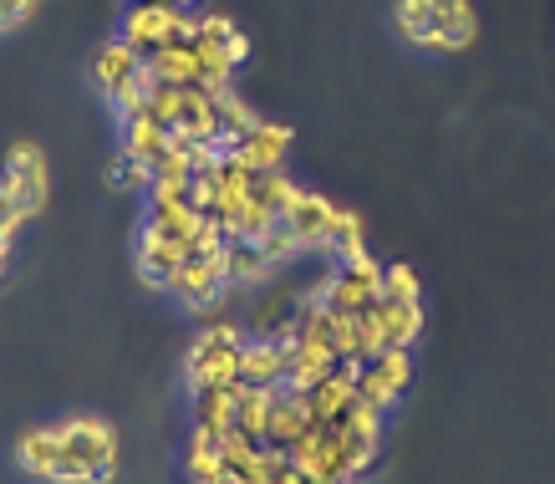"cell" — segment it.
<instances>
[{
    "mask_svg": "<svg viewBox=\"0 0 555 484\" xmlns=\"http://www.w3.org/2000/svg\"><path fill=\"white\" fill-rule=\"evenodd\" d=\"M51 429H56V444H62V459H67V464L118 474V434L107 429V418L72 413V418H56Z\"/></svg>",
    "mask_w": 555,
    "mask_h": 484,
    "instance_id": "2",
    "label": "cell"
},
{
    "mask_svg": "<svg viewBox=\"0 0 555 484\" xmlns=\"http://www.w3.org/2000/svg\"><path fill=\"white\" fill-rule=\"evenodd\" d=\"M377 327H383V336H387V347H413L423 336V301H387V296H377L372 301V311H367Z\"/></svg>",
    "mask_w": 555,
    "mask_h": 484,
    "instance_id": "10",
    "label": "cell"
},
{
    "mask_svg": "<svg viewBox=\"0 0 555 484\" xmlns=\"http://www.w3.org/2000/svg\"><path fill=\"white\" fill-rule=\"evenodd\" d=\"M347 413H352V378L332 372L321 387L306 393V418H311V429H332V423H341Z\"/></svg>",
    "mask_w": 555,
    "mask_h": 484,
    "instance_id": "11",
    "label": "cell"
},
{
    "mask_svg": "<svg viewBox=\"0 0 555 484\" xmlns=\"http://www.w3.org/2000/svg\"><path fill=\"white\" fill-rule=\"evenodd\" d=\"M383 296L387 301H423L418 270L403 266V260H387V266H383Z\"/></svg>",
    "mask_w": 555,
    "mask_h": 484,
    "instance_id": "28",
    "label": "cell"
},
{
    "mask_svg": "<svg viewBox=\"0 0 555 484\" xmlns=\"http://www.w3.org/2000/svg\"><path fill=\"white\" fill-rule=\"evenodd\" d=\"M0 184H5V194H11V204H16L21 215L36 219L41 209H47V194H51L47 153L36 149L31 138L11 143V153H5V168H0Z\"/></svg>",
    "mask_w": 555,
    "mask_h": 484,
    "instance_id": "3",
    "label": "cell"
},
{
    "mask_svg": "<svg viewBox=\"0 0 555 484\" xmlns=\"http://www.w3.org/2000/svg\"><path fill=\"white\" fill-rule=\"evenodd\" d=\"M189 184H194V164L179 158V153H164V158L153 164L149 200H189Z\"/></svg>",
    "mask_w": 555,
    "mask_h": 484,
    "instance_id": "21",
    "label": "cell"
},
{
    "mask_svg": "<svg viewBox=\"0 0 555 484\" xmlns=\"http://www.w3.org/2000/svg\"><path fill=\"white\" fill-rule=\"evenodd\" d=\"M56 459H62V444H56V429H51V423H41V429H26V434L16 438V464H21V474H31V480L47 484L51 469H56Z\"/></svg>",
    "mask_w": 555,
    "mask_h": 484,
    "instance_id": "13",
    "label": "cell"
},
{
    "mask_svg": "<svg viewBox=\"0 0 555 484\" xmlns=\"http://www.w3.org/2000/svg\"><path fill=\"white\" fill-rule=\"evenodd\" d=\"M392 21H398L403 41L413 47V41H418V31H428V26H434V5H428V0H398V5H392Z\"/></svg>",
    "mask_w": 555,
    "mask_h": 484,
    "instance_id": "29",
    "label": "cell"
},
{
    "mask_svg": "<svg viewBox=\"0 0 555 484\" xmlns=\"http://www.w3.org/2000/svg\"><path fill=\"white\" fill-rule=\"evenodd\" d=\"M169 31H173V11H164V5H149V0H133V11L122 16V31L118 41H128L133 51H158L169 47Z\"/></svg>",
    "mask_w": 555,
    "mask_h": 484,
    "instance_id": "9",
    "label": "cell"
},
{
    "mask_svg": "<svg viewBox=\"0 0 555 484\" xmlns=\"http://www.w3.org/2000/svg\"><path fill=\"white\" fill-rule=\"evenodd\" d=\"M164 291H169V296L179 301L184 311H194V317H209L219 301L230 296V281H224V251L184 260V266L173 270L169 281H164Z\"/></svg>",
    "mask_w": 555,
    "mask_h": 484,
    "instance_id": "4",
    "label": "cell"
},
{
    "mask_svg": "<svg viewBox=\"0 0 555 484\" xmlns=\"http://www.w3.org/2000/svg\"><path fill=\"white\" fill-rule=\"evenodd\" d=\"M337 209L341 204H332L326 194H317V189H301V194H296V204L286 209V225L296 230L306 255H326V234L337 225Z\"/></svg>",
    "mask_w": 555,
    "mask_h": 484,
    "instance_id": "5",
    "label": "cell"
},
{
    "mask_svg": "<svg viewBox=\"0 0 555 484\" xmlns=\"http://www.w3.org/2000/svg\"><path fill=\"white\" fill-rule=\"evenodd\" d=\"M255 245H260V255H266V260H270V266H275V270H281V266H291L296 255H306V245H301V240H296V230H291L286 219H275V225H270V230L260 234Z\"/></svg>",
    "mask_w": 555,
    "mask_h": 484,
    "instance_id": "26",
    "label": "cell"
},
{
    "mask_svg": "<svg viewBox=\"0 0 555 484\" xmlns=\"http://www.w3.org/2000/svg\"><path fill=\"white\" fill-rule=\"evenodd\" d=\"M122 153H133L138 164L153 168L164 153H169V128H164L158 117H149V113L122 117Z\"/></svg>",
    "mask_w": 555,
    "mask_h": 484,
    "instance_id": "14",
    "label": "cell"
},
{
    "mask_svg": "<svg viewBox=\"0 0 555 484\" xmlns=\"http://www.w3.org/2000/svg\"><path fill=\"white\" fill-rule=\"evenodd\" d=\"M102 184L113 189V194H149V184H153V168L149 164H138L133 153H113L107 158V168H102Z\"/></svg>",
    "mask_w": 555,
    "mask_h": 484,
    "instance_id": "22",
    "label": "cell"
},
{
    "mask_svg": "<svg viewBox=\"0 0 555 484\" xmlns=\"http://www.w3.org/2000/svg\"><path fill=\"white\" fill-rule=\"evenodd\" d=\"M26 225H31V219L21 215L16 204H11V194H5V184H0V240H5V245H16V234L26 230Z\"/></svg>",
    "mask_w": 555,
    "mask_h": 484,
    "instance_id": "34",
    "label": "cell"
},
{
    "mask_svg": "<svg viewBox=\"0 0 555 484\" xmlns=\"http://www.w3.org/2000/svg\"><path fill=\"white\" fill-rule=\"evenodd\" d=\"M270 276H275V266L260 255L255 240H230V245H224V281H230V291H235V285H260V281H270Z\"/></svg>",
    "mask_w": 555,
    "mask_h": 484,
    "instance_id": "15",
    "label": "cell"
},
{
    "mask_svg": "<svg viewBox=\"0 0 555 484\" xmlns=\"http://www.w3.org/2000/svg\"><path fill=\"white\" fill-rule=\"evenodd\" d=\"M36 5H41V0H0V36L21 31V26L36 16Z\"/></svg>",
    "mask_w": 555,
    "mask_h": 484,
    "instance_id": "33",
    "label": "cell"
},
{
    "mask_svg": "<svg viewBox=\"0 0 555 484\" xmlns=\"http://www.w3.org/2000/svg\"><path fill=\"white\" fill-rule=\"evenodd\" d=\"M189 209H194V215H219V179H215V168H199V174H194V184H189Z\"/></svg>",
    "mask_w": 555,
    "mask_h": 484,
    "instance_id": "31",
    "label": "cell"
},
{
    "mask_svg": "<svg viewBox=\"0 0 555 484\" xmlns=\"http://www.w3.org/2000/svg\"><path fill=\"white\" fill-rule=\"evenodd\" d=\"M250 342V327L240 321H209L184 352V383L189 393L204 387H235L240 383V347Z\"/></svg>",
    "mask_w": 555,
    "mask_h": 484,
    "instance_id": "1",
    "label": "cell"
},
{
    "mask_svg": "<svg viewBox=\"0 0 555 484\" xmlns=\"http://www.w3.org/2000/svg\"><path fill=\"white\" fill-rule=\"evenodd\" d=\"M332 434H337L341 459H347L352 474H362V469L377 459V449H383V429H372V423H352V418H341V423H332Z\"/></svg>",
    "mask_w": 555,
    "mask_h": 484,
    "instance_id": "16",
    "label": "cell"
},
{
    "mask_svg": "<svg viewBox=\"0 0 555 484\" xmlns=\"http://www.w3.org/2000/svg\"><path fill=\"white\" fill-rule=\"evenodd\" d=\"M179 107H184V87L153 82V92H149V107H143V113H149V117H158L164 128H173V123H179Z\"/></svg>",
    "mask_w": 555,
    "mask_h": 484,
    "instance_id": "30",
    "label": "cell"
},
{
    "mask_svg": "<svg viewBox=\"0 0 555 484\" xmlns=\"http://www.w3.org/2000/svg\"><path fill=\"white\" fill-rule=\"evenodd\" d=\"M306 429H311V418H306V398L301 393L275 387V408H270V423H266V444L270 449H291Z\"/></svg>",
    "mask_w": 555,
    "mask_h": 484,
    "instance_id": "12",
    "label": "cell"
},
{
    "mask_svg": "<svg viewBox=\"0 0 555 484\" xmlns=\"http://www.w3.org/2000/svg\"><path fill=\"white\" fill-rule=\"evenodd\" d=\"M184 474H189V484H230V469H224L219 438H199V434H189Z\"/></svg>",
    "mask_w": 555,
    "mask_h": 484,
    "instance_id": "18",
    "label": "cell"
},
{
    "mask_svg": "<svg viewBox=\"0 0 555 484\" xmlns=\"http://www.w3.org/2000/svg\"><path fill=\"white\" fill-rule=\"evenodd\" d=\"M286 372H291V347L270 342V336H250L240 347V383L250 387H286Z\"/></svg>",
    "mask_w": 555,
    "mask_h": 484,
    "instance_id": "6",
    "label": "cell"
},
{
    "mask_svg": "<svg viewBox=\"0 0 555 484\" xmlns=\"http://www.w3.org/2000/svg\"><path fill=\"white\" fill-rule=\"evenodd\" d=\"M219 51H224V62H230V67H245V62H250V36H245V31H235V36H230V41H224V47H219Z\"/></svg>",
    "mask_w": 555,
    "mask_h": 484,
    "instance_id": "35",
    "label": "cell"
},
{
    "mask_svg": "<svg viewBox=\"0 0 555 484\" xmlns=\"http://www.w3.org/2000/svg\"><path fill=\"white\" fill-rule=\"evenodd\" d=\"M138 72H143V51H133L128 41H107L98 51V62H92V77H98L102 92H113V87L138 77Z\"/></svg>",
    "mask_w": 555,
    "mask_h": 484,
    "instance_id": "17",
    "label": "cell"
},
{
    "mask_svg": "<svg viewBox=\"0 0 555 484\" xmlns=\"http://www.w3.org/2000/svg\"><path fill=\"white\" fill-rule=\"evenodd\" d=\"M143 225H149V230H158V234H169V240H194L199 215L189 209V200H149Z\"/></svg>",
    "mask_w": 555,
    "mask_h": 484,
    "instance_id": "19",
    "label": "cell"
},
{
    "mask_svg": "<svg viewBox=\"0 0 555 484\" xmlns=\"http://www.w3.org/2000/svg\"><path fill=\"white\" fill-rule=\"evenodd\" d=\"M149 5H164V11H184V5H194V0H149Z\"/></svg>",
    "mask_w": 555,
    "mask_h": 484,
    "instance_id": "36",
    "label": "cell"
},
{
    "mask_svg": "<svg viewBox=\"0 0 555 484\" xmlns=\"http://www.w3.org/2000/svg\"><path fill=\"white\" fill-rule=\"evenodd\" d=\"M5 260H11V245H5V240H0V270H5Z\"/></svg>",
    "mask_w": 555,
    "mask_h": 484,
    "instance_id": "37",
    "label": "cell"
},
{
    "mask_svg": "<svg viewBox=\"0 0 555 484\" xmlns=\"http://www.w3.org/2000/svg\"><path fill=\"white\" fill-rule=\"evenodd\" d=\"M291 143H296V133H291L286 123H270V117H260V128L240 143L235 158L250 168V174H270V168H286Z\"/></svg>",
    "mask_w": 555,
    "mask_h": 484,
    "instance_id": "8",
    "label": "cell"
},
{
    "mask_svg": "<svg viewBox=\"0 0 555 484\" xmlns=\"http://www.w3.org/2000/svg\"><path fill=\"white\" fill-rule=\"evenodd\" d=\"M270 408H275V387H250V383H235V423L245 434H255L266 444V423H270Z\"/></svg>",
    "mask_w": 555,
    "mask_h": 484,
    "instance_id": "20",
    "label": "cell"
},
{
    "mask_svg": "<svg viewBox=\"0 0 555 484\" xmlns=\"http://www.w3.org/2000/svg\"><path fill=\"white\" fill-rule=\"evenodd\" d=\"M189 403H194V423H204V429H230L235 423V387H204V393H189Z\"/></svg>",
    "mask_w": 555,
    "mask_h": 484,
    "instance_id": "23",
    "label": "cell"
},
{
    "mask_svg": "<svg viewBox=\"0 0 555 484\" xmlns=\"http://www.w3.org/2000/svg\"><path fill=\"white\" fill-rule=\"evenodd\" d=\"M235 31H240V26L230 16H219V11H204V16H199V47H224Z\"/></svg>",
    "mask_w": 555,
    "mask_h": 484,
    "instance_id": "32",
    "label": "cell"
},
{
    "mask_svg": "<svg viewBox=\"0 0 555 484\" xmlns=\"http://www.w3.org/2000/svg\"><path fill=\"white\" fill-rule=\"evenodd\" d=\"M434 5V26H443V31L454 36L459 47L469 51L474 36H479V21H474V5L469 0H428Z\"/></svg>",
    "mask_w": 555,
    "mask_h": 484,
    "instance_id": "24",
    "label": "cell"
},
{
    "mask_svg": "<svg viewBox=\"0 0 555 484\" xmlns=\"http://www.w3.org/2000/svg\"><path fill=\"white\" fill-rule=\"evenodd\" d=\"M189 260V240H169V234L158 230H138V276H143V285H158L164 291V281H169L173 270Z\"/></svg>",
    "mask_w": 555,
    "mask_h": 484,
    "instance_id": "7",
    "label": "cell"
},
{
    "mask_svg": "<svg viewBox=\"0 0 555 484\" xmlns=\"http://www.w3.org/2000/svg\"><path fill=\"white\" fill-rule=\"evenodd\" d=\"M149 92H153L149 67L138 72V77H128V82L113 87V92H107V102H113V113H118V123H122V117H133V113H143V107H149Z\"/></svg>",
    "mask_w": 555,
    "mask_h": 484,
    "instance_id": "27",
    "label": "cell"
},
{
    "mask_svg": "<svg viewBox=\"0 0 555 484\" xmlns=\"http://www.w3.org/2000/svg\"><path fill=\"white\" fill-rule=\"evenodd\" d=\"M367 368L377 372V378H383V383L392 387L398 398H403V387L413 383V347H383V352H377V357L367 362Z\"/></svg>",
    "mask_w": 555,
    "mask_h": 484,
    "instance_id": "25",
    "label": "cell"
}]
</instances>
